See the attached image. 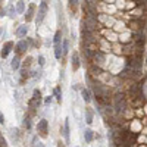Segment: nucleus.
Here are the masks:
<instances>
[{"label": "nucleus", "instance_id": "14", "mask_svg": "<svg viewBox=\"0 0 147 147\" xmlns=\"http://www.w3.org/2000/svg\"><path fill=\"white\" fill-rule=\"evenodd\" d=\"M63 137L66 141H69V119L66 118L63 122Z\"/></svg>", "mask_w": 147, "mask_h": 147}, {"label": "nucleus", "instance_id": "13", "mask_svg": "<svg viewBox=\"0 0 147 147\" xmlns=\"http://www.w3.org/2000/svg\"><path fill=\"white\" fill-rule=\"evenodd\" d=\"M10 66H12V69H15V71H18V69L21 68V59H19V56H18V55H16L13 59H12Z\"/></svg>", "mask_w": 147, "mask_h": 147}, {"label": "nucleus", "instance_id": "27", "mask_svg": "<svg viewBox=\"0 0 147 147\" xmlns=\"http://www.w3.org/2000/svg\"><path fill=\"white\" fill-rule=\"evenodd\" d=\"M0 122H2V124H3V122H5V116H3V113L0 115Z\"/></svg>", "mask_w": 147, "mask_h": 147}, {"label": "nucleus", "instance_id": "29", "mask_svg": "<svg viewBox=\"0 0 147 147\" xmlns=\"http://www.w3.org/2000/svg\"><path fill=\"white\" fill-rule=\"evenodd\" d=\"M37 147H44V144L43 143H38V144H37Z\"/></svg>", "mask_w": 147, "mask_h": 147}, {"label": "nucleus", "instance_id": "26", "mask_svg": "<svg viewBox=\"0 0 147 147\" xmlns=\"http://www.w3.org/2000/svg\"><path fill=\"white\" fill-rule=\"evenodd\" d=\"M56 147H65V144L62 143V141H57V146Z\"/></svg>", "mask_w": 147, "mask_h": 147}, {"label": "nucleus", "instance_id": "9", "mask_svg": "<svg viewBox=\"0 0 147 147\" xmlns=\"http://www.w3.org/2000/svg\"><path fill=\"white\" fill-rule=\"evenodd\" d=\"M34 12H35V5L31 3V5L28 6L27 12H25V21H27V22H30V21L34 19Z\"/></svg>", "mask_w": 147, "mask_h": 147}, {"label": "nucleus", "instance_id": "22", "mask_svg": "<svg viewBox=\"0 0 147 147\" xmlns=\"http://www.w3.org/2000/svg\"><path fill=\"white\" fill-rule=\"evenodd\" d=\"M68 47H69V41L68 40H63V43H62V49H63V56L68 53Z\"/></svg>", "mask_w": 147, "mask_h": 147}, {"label": "nucleus", "instance_id": "19", "mask_svg": "<svg viewBox=\"0 0 147 147\" xmlns=\"http://www.w3.org/2000/svg\"><path fill=\"white\" fill-rule=\"evenodd\" d=\"M24 10H25V5H24V2H22V0L16 2V12H18V13H22Z\"/></svg>", "mask_w": 147, "mask_h": 147}, {"label": "nucleus", "instance_id": "10", "mask_svg": "<svg viewBox=\"0 0 147 147\" xmlns=\"http://www.w3.org/2000/svg\"><path fill=\"white\" fill-rule=\"evenodd\" d=\"M28 32V27L27 25H19V28L16 30V37L18 38H24Z\"/></svg>", "mask_w": 147, "mask_h": 147}, {"label": "nucleus", "instance_id": "16", "mask_svg": "<svg viewBox=\"0 0 147 147\" xmlns=\"http://www.w3.org/2000/svg\"><path fill=\"white\" fill-rule=\"evenodd\" d=\"M84 138H85V141H87V143H91L93 138H94V132H93L91 129H85V132H84Z\"/></svg>", "mask_w": 147, "mask_h": 147}, {"label": "nucleus", "instance_id": "28", "mask_svg": "<svg viewBox=\"0 0 147 147\" xmlns=\"http://www.w3.org/2000/svg\"><path fill=\"white\" fill-rule=\"evenodd\" d=\"M0 13H2V16H5V15H6V9H2V12H0Z\"/></svg>", "mask_w": 147, "mask_h": 147}, {"label": "nucleus", "instance_id": "1", "mask_svg": "<svg viewBox=\"0 0 147 147\" xmlns=\"http://www.w3.org/2000/svg\"><path fill=\"white\" fill-rule=\"evenodd\" d=\"M62 31L57 30L55 37H53V44H55V57L62 59L63 57V49H62Z\"/></svg>", "mask_w": 147, "mask_h": 147}, {"label": "nucleus", "instance_id": "7", "mask_svg": "<svg viewBox=\"0 0 147 147\" xmlns=\"http://www.w3.org/2000/svg\"><path fill=\"white\" fill-rule=\"evenodd\" d=\"M71 66H72V71H78L80 66H81V62H80V55L77 52H74V55L71 56Z\"/></svg>", "mask_w": 147, "mask_h": 147}, {"label": "nucleus", "instance_id": "23", "mask_svg": "<svg viewBox=\"0 0 147 147\" xmlns=\"http://www.w3.org/2000/svg\"><path fill=\"white\" fill-rule=\"evenodd\" d=\"M31 60H32V57L31 56H28L25 60H24V68H27V66H30L31 65Z\"/></svg>", "mask_w": 147, "mask_h": 147}, {"label": "nucleus", "instance_id": "5", "mask_svg": "<svg viewBox=\"0 0 147 147\" xmlns=\"http://www.w3.org/2000/svg\"><path fill=\"white\" fill-rule=\"evenodd\" d=\"M105 60H106V55H105V52H102V50H96L94 57H93L91 62H93L96 66H100V68H102Z\"/></svg>", "mask_w": 147, "mask_h": 147}, {"label": "nucleus", "instance_id": "4", "mask_svg": "<svg viewBox=\"0 0 147 147\" xmlns=\"http://www.w3.org/2000/svg\"><path fill=\"white\" fill-rule=\"evenodd\" d=\"M47 10H49V5H47V0H41V3H40V7H38V15H37V22L41 24L46 18V13H47Z\"/></svg>", "mask_w": 147, "mask_h": 147}, {"label": "nucleus", "instance_id": "8", "mask_svg": "<svg viewBox=\"0 0 147 147\" xmlns=\"http://www.w3.org/2000/svg\"><path fill=\"white\" fill-rule=\"evenodd\" d=\"M12 47H13V43H12V41H6V43L3 44V47H2V59L7 57V55H9L10 50H12Z\"/></svg>", "mask_w": 147, "mask_h": 147}, {"label": "nucleus", "instance_id": "24", "mask_svg": "<svg viewBox=\"0 0 147 147\" xmlns=\"http://www.w3.org/2000/svg\"><path fill=\"white\" fill-rule=\"evenodd\" d=\"M38 65L40 66H44V56H41V55L38 56Z\"/></svg>", "mask_w": 147, "mask_h": 147}, {"label": "nucleus", "instance_id": "18", "mask_svg": "<svg viewBox=\"0 0 147 147\" xmlns=\"http://www.w3.org/2000/svg\"><path fill=\"white\" fill-rule=\"evenodd\" d=\"M68 3H69L71 10L75 12V10H77V7H78V5H80V0H68Z\"/></svg>", "mask_w": 147, "mask_h": 147}, {"label": "nucleus", "instance_id": "17", "mask_svg": "<svg viewBox=\"0 0 147 147\" xmlns=\"http://www.w3.org/2000/svg\"><path fill=\"white\" fill-rule=\"evenodd\" d=\"M31 99H32L34 102H37V103H40V102H41V91L35 88V90L32 91V97H31Z\"/></svg>", "mask_w": 147, "mask_h": 147}, {"label": "nucleus", "instance_id": "6", "mask_svg": "<svg viewBox=\"0 0 147 147\" xmlns=\"http://www.w3.org/2000/svg\"><path fill=\"white\" fill-rule=\"evenodd\" d=\"M37 131L41 137H47V132H49V122L46 119H41L38 121V124H37Z\"/></svg>", "mask_w": 147, "mask_h": 147}, {"label": "nucleus", "instance_id": "21", "mask_svg": "<svg viewBox=\"0 0 147 147\" xmlns=\"http://www.w3.org/2000/svg\"><path fill=\"white\" fill-rule=\"evenodd\" d=\"M24 128H27V129L31 128V118L30 116H27L25 119H24Z\"/></svg>", "mask_w": 147, "mask_h": 147}, {"label": "nucleus", "instance_id": "3", "mask_svg": "<svg viewBox=\"0 0 147 147\" xmlns=\"http://www.w3.org/2000/svg\"><path fill=\"white\" fill-rule=\"evenodd\" d=\"M31 44H30V40L27 38V40H19L18 43H16V46H15V52H16V55L19 56V55H24V53H27V50H28V47H30Z\"/></svg>", "mask_w": 147, "mask_h": 147}, {"label": "nucleus", "instance_id": "12", "mask_svg": "<svg viewBox=\"0 0 147 147\" xmlns=\"http://www.w3.org/2000/svg\"><path fill=\"white\" fill-rule=\"evenodd\" d=\"M93 118H94V112L91 110V107H87L85 109V122H87V124H91Z\"/></svg>", "mask_w": 147, "mask_h": 147}, {"label": "nucleus", "instance_id": "2", "mask_svg": "<svg viewBox=\"0 0 147 147\" xmlns=\"http://www.w3.org/2000/svg\"><path fill=\"white\" fill-rule=\"evenodd\" d=\"M113 107L118 113L124 112V110L127 109V97L125 94H116L113 97Z\"/></svg>", "mask_w": 147, "mask_h": 147}, {"label": "nucleus", "instance_id": "15", "mask_svg": "<svg viewBox=\"0 0 147 147\" xmlns=\"http://www.w3.org/2000/svg\"><path fill=\"white\" fill-rule=\"evenodd\" d=\"M53 97H56V100L59 103H62V91H60L59 85H57V87H55V90H53Z\"/></svg>", "mask_w": 147, "mask_h": 147}, {"label": "nucleus", "instance_id": "11", "mask_svg": "<svg viewBox=\"0 0 147 147\" xmlns=\"http://www.w3.org/2000/svg\"><path fill=\"white\" fill-rule=\"evenodd\" d=\"M81 96H82V100H84L85 103H90V100H91V93H90L88 88H82V90H81Z\"/></svg>", "mask_w": 147, "mask_h": 147}, {"label": "nucleus", "instance_id": "25", "mask_svg": "<svg viewBox=\"0 0 147 147\" xmlns=\"http://www.w3.org/2000/svg\"><path fill=\"white\" fill-rule=\"evenodd\" d=\"M52 97H53V96H49V97H47V99H46V105H49V103H50V102H52Z\"/></svg>", "mask_w": 147, "mask_h": 147}, {"label": "nucleus", "instance_id": "20", "mask_svg": "<svg viewBox=\"0 0 147 147\" xmlns=\"http://www.w3.org/2000/svg\"><path fill=\"white\" fill-rule=\"evenodd\" d=\"M30 77V72L27 71V68H24V69H21V82L25 80V78H28Z\"/></svg>", "mask_w": 147, "mask_h": 147}]
</instances>
